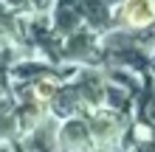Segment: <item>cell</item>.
<instances>
[{
    "label": "cell",
    "instance_id": "3",
    "mask_svg": "<svg viewBox=\"0 0 155 152\" xmlns=\"http://www.w3.org/2000/svg\"><path fill=\"white\" fill-rule=\"evenodd\" d=\"M135 104H138V124L155 130V79H152V73L144 76V85H141V93L135 96Z\"/></svg>",
    "mask_w": 155,
    "mask_h": 152
},
{
    "label": "cell",
    "instance_id": "1",
    "mask_svg": "<svg viewBox=\"0 0 155 152\" xmlns=\"http://www.w3.org/2000/svg\"><path fill=\"white\" fill-rule=\"evenodd\" d=\"M57 149L59 152H90L93 149V138H90L85 115L62 118L59 130H57Z\"/></svg>",
    "mask_w": 155,
    "mask_h": 152
},
{
    "label": "cell",
    "instance_id": "6",
    "mask_svg": "<svg viewBox=\"0 0 155 152\" xmlns=\"http://www.w3.org/2000/svg\"><path fill=\"white\" fill-rule=\"evenodd\" d=\"M150 73H152V79H155V48H152V65H150Z\"/></svg>",
    "mask_w": 155,
    "mask_h": 152
},
{
    "label": "cell",
    "instance_id": "5",
    "mask_svg": "<svg viewBox=\"0 0 155 152\" xmlns=\"http://www.w3.org/2000/svg\"><path fill=\"white\" fill-rule=\"evenodd\" d=\"M48 3H51V0H34V6H37L40 11H42V8H48Z\"/></svg>",
    "mask_w": 155,
    "mask_h": 152
},
{
    "label": "cell",
    "instance_id": "2",
    "mask_svg": "<svg viewBox=\"0 0 155 152\" xmlns=\"http://www.w3.org/2000/svg\"><path fill=\"white\" fill-rule=\"evenodd\" d=\"M118 23H124V28H150L155 23V0H124Z\"/></svg>",
    "mask_w": 155,
    "mask_h": 152
},
{
    "label": "cell",
    "instance_id": "4",
    "mask_svg": "<svg viewBox=\"0 0 155 152\" xmlns=\"http://www.w3.org/2000/svg\"><path fill=\"white\" fill-rule=\"evenodd\" d=\"M6 6H12V8H25L28 6V0H3Z\"/></svg>",
    "mask_w": 155,
    "mask_h": 152
}]
</instances>
